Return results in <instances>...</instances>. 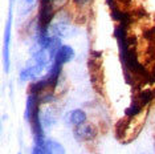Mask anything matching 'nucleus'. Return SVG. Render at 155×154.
<instances>
[{
    "mask_svg": "<svg viewBox=\"0 0 155 154\" xmlns=\"http://www.w3.org/2000/svg\"><path fill=\"white\" fill-rule=\"evenodd\" d=\"M76 139H78L81 142H86V141H93L98 134V129L96 128V125L89 124V122H82V124L74 126L73 130Z\"/></svg>",
    "mask_w": 155,
    "mask_h": 154,
    "instance_id": "nucleus-1",
    "label": "nucleus"
},
{
    "mask_svg": "<svg viewBox=\"0 0 155 154\" xmlns=\"http://www.w3.org/2000/svg\"><path fill=\"white\" fill-rule=\"evenodd\" d=\"M11 28H12V7H9L8 20H7L5 33H4V44H3V62L4 71L9 72V45H11Z\"/></svg>",
    "mask_w": 155,
    "mask_h": 154,
    "instance_id": "nucleus-2",
    "label": "nucleus"
},
{
    "mask_svg": "<svg viewBox=\"0 0 155 154\" xmlns=\"http://www.w3.org/2000/svg\"><path fill=\"white\" fill-rule=\"evenodd\" d=\"M40 118H41V124H43L44 129L53 126L57 121V112L56 108L51 106V102H45L41 104L40 106Z\"/></svg>",
    "mask_w": 155,
    "mask_h": 154,
    "instance_id": "nucleus-3",
    "label": "nucleus"
},
{
    "mask_svg": "<svg viewBox=\"0 0 155 154\" xmlns=\"http://www.w3.org/2000/svg\"><path fill=\"white\" fill-rule=\"evenodd\" d=\"M73 57H74V51H73V48L69 47V45H61V47L58 48V51L56 52L53 61H56L60 65H64L66 62H69L70 60H73Z\"/></svg>",
    "mask_w": 155,
    "mask_h": 154,
    "instance_id": "nucleus-4",
    "label": "nucleus"
},
{
    "mask_svg": "<svg viewBox=\"0 0 155 154\" xmlns=\"http://www.w3.org/2000/svg\"><path fill=\"white\" fill-rule=\"evenodd\" d=\"M65 121L68 125H72V126H77V125L82 124V122L86 121V113L81 109H74L72 112H69L65 117Z\"/></svg>",
    "mask_w": 155,
    "mask_h": 154,
    "instance_id": "nucleus-5",
    "label": "nucleus"
},
{
    "mask_svg": "<svg viewBox=\"0 0 155 154\" xmlns=\"http://www.w3.org/2000/svg\"><path fill=\"white\" fill-rule=\"evenodd\" d=\"M43 148L45 150V154H65L64 146L53 139H45Z\"/></svg>",
    "mask_w": 155,
    "mask_h": 154,
    "instance_id": "nucleus-6",
    "label": "nucleus"
},
{
    "mask_svg": "<svg viewBox=\"0 0 155 154\" xmlns=\"http://www.w3.org/2000/svg\"><path fill=\"white\" fill-rule=\"evenodd\" d=\"M37 0H21V4H20V11L21 15H27L33 9V7L36 5Z\"/></svg>",
    "mask_w": 155,
    "mask_h": 154,
    "instance_id": "nucleus-7",
    "label": "nucleus"
},
{
    "mask_svg": "<svg viewBox=\"0 0 155 154\" xmlns=\"http://www.w3.org/2000/svg\"><path fill=\"white\" fill-rule=\"evenodd\" d=\"M32 154H45L43 145H35L32 149Z\"/></svg>",
    "mask_w": 155,
    "mask_h": 154,
    "instance_id": "nucleus-8",
    "label": "nucleus"
},
{
    "mask_svg": "<svg viewBox=\"0 0 155 154\" xmlns=\"http://www.w3.org/2000/svg\"><path fill=\"white\" fill-rule=\"evenodd\" d=\"M73 2H74V4H76V5H78V7H84V5L89 4L90 0H73Z\"/></svg>",
    "mask_w": 155,
    "mask_h": 154,
    "instance_id": "nucleus-9",
    "label": "nucleus"
},
{
    "mask_svg": "<svg viewBox=\"0 0 155 154\" xmlns=\"http://www.w3.org/2000/svg\"><path fill=\"white\" fill-rule=\"evenodd\" d=\"M106 2H107L109 5H113V2H114V0H106Z\"/></svg>",
    "mask_w": 155,
    "mask_h": 154,
    "instance_id": "nucleus-10",
    "label": "nucleus"
},
{
    "mask_svg": "<svg viewBox=\"0 0 155 154\" xmlns=\"http://www.w3.org/2000/svg\"><path fill=\"white\" fill-rule=\"evenodd\" d=\"M9 2H11V5L13 4V2H15V0H9Z\"/></svg>",
    "mask_w": 155,
    "mask_h": 154,
    "instance_id": "nucleus-11",
    "label": "nucleus"
},
{
    "mask_svg": "<svg viewBox=\"0 0 155 154\" xmlns=\"http://www.w3.org/2000/svg\"><path fill=\"white\" fill-rule=\"evenodd\" d=\"M154 96H155V90H154Z\"/></svg>",
    "mask_w": 155,
    "mask_h": 154,
    "instance_id": "nucleus-12",
    "label": "nucleus"
}]
</instances>
